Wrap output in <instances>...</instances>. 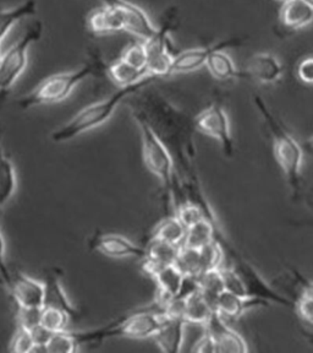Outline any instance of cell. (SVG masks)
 <instances>
[{"instance_id": "obj_23", "label": "cell", "mask_w": 313, "mask_h": 353, "mask_svg": "<svg viewBox=\"0 0 313 353\" xmlns=\"http://www.w3.org/2000/svg\"><path fill=\"white\" fill-rule=\"evenodd\" d=\"M17 187L15 165L4 154L0 135V208H3L12 198V195L17 192Z\"/></svg>"}, {"instance_id": "obj_39", "label": "cell", "mask_w": 313, "mask_h": 353, "mask_svg": "<svg viewBox=\"0 0 313 353\" xmlns=\"http://www.w3.org/2000/svg\"><path fill=\"white\" fill-rule=\"evenodd\" d=\"M275 1H278V3H281V4H284V3H286L288 0H275Z\"/></svg>"}, {"instance_id": "obj_16", "label": "cell", "mask_w": 313, "mask_h": 353, "mask_svg": "<svg viewBox=\"0 0 313 353\" xmlns=\"http://www.w3.org/2000/svg\"><path fill=\"white\" fill-rule=\"evenodd\" d=\"M184 330L185 320L182 318L160 315V326L152 337L160 351L166 353L180 352L184 342Z\"/></svg>"}, {"instance_id": "obj_28", "label": "cell", "mask_w": 313, "mask_h": 353, "mask_svg": "<svg viewBox=\"0 0 313 353\" xmlns=\"http://www.w3.org/2000/svg\"><path fill=\"white\" fill-rule=\"evenodd\" d=\"M179 248L180 245L149 238V244L144 248V256L163 266L171 265L175 263Z\"/></svg>"}, {"instance_id": "obj_7", "label": "cell", "mask_w": 313, "mask_h": 353, "mask_svg": "<svg viewBox=\"0 0 313 353\" xmlns=\"http://www.w3.org/2000/svg\"><path fill=\"white\" fill-rule=\"evenodd\" d=\"M174 20L175 17L168 14L160 28L155 30L153 36L143 42L147 53L146 70L149 75H153L158 79L171 75L169 72L171 63L175 54L173 52V44L169 39V34L174 26Z\"/></svg>"}, {"instance_id": "obj_17", "label": "cell", "mask_w": 313, "mask_h": 353, "mask_svg": "<svg viewBox=\"0 0 313 353\" xmlns=\"http://www.w3.org/2000/svg\"><path fill=\"white\" fill-rule=\"evenodd\" d=\"M184 277L185 276L182 275V271L174 264L165 265L152 276V279L157 283V298L154 304L160 309V315L165 304L179 296Z\"/></svg>"}, {"instance_id": "obj_8", "label": "cell", "mask_w": 313, "mask_h": 353, "mask_svg": "<svg viewBox=\"0 0 313 353\" xmlns=\"http://www.w3.org/2000/svg\"><path fill=\"white\" fill-rule=\"evenodd\" d=\"M193 127L198 132L217 140L228 157L233 156L235 146L231 137L230 123L226 110L219 103H213L202 110L195 118Z\"/></svg>"}, {"instance_id": "obj_13", "label": "cell", "mask_w": 313, "mask_h": 353, "mask_svg": "<svg viewBox=\"0 0 313 353\" xmlns=\"http://www.w3.org/2000/svg\"><path fill=\"white\" fill-rule=\"evenodd\" d=\"M206 329L215 341L217 353H244L248 352V343L245 339L226 325L223 316L218 312H213L208 321L206 323Z\"/></svg>"}, {"instance_id": "obj_24", "label": "cell", "mask_w": 313, "mask_h": 353, "mask_svg": "<svg viewBox=\"0 0 313 353\" xmlns=\"http://www.w3.org/2000/svg\"><path fill=\"white\" fill-rule=\"evenodd\" d=\"M204 66L208 69L212 77L222 80V81L239 79V75H240V69H237L231 59L230 55L226 53L224 50L213 52L212 54L209 55Z\"/></svg>"}, {"instance_id": "obj_29", "label": "cell", "mask_w": 313, "mask_h": 353, "mask_svg": "<svg viewBox=\"0 0 313 353\" xmlns=\"http://www.w3.org/2000/svg\"><path fill=\"white\" fill-rule=\"evenodd\" d=\"M301 290L300 294L297 296L296 301L294 303L295 310H296L299 319L301 320L305 325L308 327H312L313 318V291L311 282L305 281V279L301 277Z\"/></svg>"}, {"instance_id": "obj_19", "label": "cell", "mask_w": 313, "mask_h": 353, "mask_svg": "<svg viewBox=\"0 0 313 353\" xmlns=\"http://www.w3.org/2000/svg\"><path fill=\"white\" fill-rule=\"evenodd\" d=\"M279 20L288 30H300L313 20V4L305 0H288L281 4Z\"/></svg>"}, {"instance_id": "obj_26", "label": "cell", "mask_w": 313, "mask_h": 353, "mask_svg": "<svg viewBox=\"0 0 313 353\" xmlns=\"http://www.w3.org/2000/svg\"><path fill=\"white\" fill-rule=\"evenodd\" d=\"M185 233L186 227L177 219V216H169L154 227L153 232L151 233V239H160L179 245L184 241Z\"/></svg>"}, {"instance_id": "obj_2", "label": "cell", "mask_w": 313, "mask_h": 353, "mask_svg": "<svg viewBox=\"0 0 313 353\" xmlns=\"http://www.w3.org/2000/svg\"><path fill=\"white\" fill-rule=\"evenodd\" d=\"M253 102L270 128V134L274 141V154L278 165L285 174L286 182L289 184L292 198L297 199L301 192V171H303V154L300 143L286 130L270 107L261 96H253Z\"/></svg>"}, {"instance_id": "obj_35", "label": "cell", "mask_w": 313, "mask_h": 353, "mask_svg": "<svg viewBox=\"0 0 313 353\" xmlns=\"http://www.w3.org/2000/svg\"><path fill=\"white\" fill-rule=\"evenodd\" d=\"M9 351L15 353H28L34 351V343L30 331L17 326V331L14 332L9 343Z\"/></svg>"}, {"instance_id": "obj_33", "label": "cell", "mask_w": 313, "mask_h": 353, "mask_svg": "<svg viewBox=\"0 0 313 353\" xmlns=\"http://www.w3.org/2000/svg\"><path fill=\"white\" fill-rule=\"evenodd\" d=\"M223 256H224V252L217 241L208 243L202 248H199V261H201L202 272L220 268Z\"/></svg>"}, {"instance_id": "obj_1", "label": "cell", "mask_w": 313, "mask_h": 353, "mask_svg": "<svg viewBox=\"0 0 313 353\" xmlns=\"http://www.w3.org/2000/svg\"><path fill=\"white\" fill-rule=\"evenodd\" d=\"M157 79L158 77L149 75L138 83L119 88V90L110 94L108 99L85 107L83 110L77 112L70 121L50 134L52 141L56 143H66L80 137L83 132L100 127L105 121H109L110 117L113 116L118 105H120L124 99L136 94L140 90L147 88L149 83H153Z\"/></svg>"}, {"instance_id": "obj_14", "label": "cell", "mask_w": 313, "mask_h": 353, "mask_svg": "<svg viewBox=\"0 0 313 353\" xmlns=\"http://www.w3.org/2000/svg\"><path fill=\"white\" fill-rule=\"evenodd\" d=\"M283 65L275 55L259 53L248 59L244 69H240L239 79H248L259 83H273L283 75Z\"/></svg>"}, {"instance_id": "obj_27", "label": "cell", "mask_w": 313, "mask_h": 353, "mask_svg": "<svg viewBox=\"0 0 313 353\" xmlns=\"http://www.w3.org/2000/svg\"><path fill=\"white\" fill-rule=\"evenodd\" d=\"M197 288L199 293L204 296V299L211 304V307L215 309L217 298L219 296L220 292L224 291L220 268L204 271L198 276Z\"/></svg>"}, {"instance_id": "obj_32", "label": "cell", "mask_w": 313, "mask_h": 353, "mask_svg": "<svg viewBox=\"0 0 313 353\" xmlns=\"http://www.w3.org/2000/svg\"><path fill=\"white\" fill-rule=\"evenodd\" d=\"M70 320H72V316L64 310L52 307H42L39 324L52 332H58L66 330Z\"/></svg>"}, {"instance_id": "obj_9", "label": "cell", "mask_w": 313, "mask_h": 353, "mask_svg": "<svg viewBox=\"0 0 313 353\" xmlns=\"http://www.w3.org/2000/svg\"><path fill=\"white\" fill-rule=\"evenodd\" d=\"M105 6L110 8L120 17L125 31L135 34L141 41H147L155 33L157 28L151 21L149 15L142 8L129 0H102Z\"/></svg>"}, {"instance_id": "obj_30", "label": "cell", "mask_w": 313, "mask_h": 353, "mask_svg": "<svg viewBox=\"0 0 313 353\" xmlns=\"http://www.w3.org/2000/svg\"><path fill=\"white\" fill-rule=\"evenodd\" d=\"M80 342L74 331H58L50 336L45 343L43 351L50 353H72L76 352L80 347Z\"/></svg>"}, {"instance_id": "obj_34", "label": "cell", "mask_w": 313, "mask_h": 353, "mask_svg": "<svg viewBox=\"0 0 313 353\" xmlns=\"http://www.w3.org/2000/svg\"><path fill=\"white\" fill-rule=\"evenodd\" d=\"M121 61H125L129 65L136 68L138 70H146V64H147V53L144 48V43L142 42H136V43L129 46L127 50L122 52L120 57Z\"/></svg>"}, {"instance_id": "obj_37", "label": "cell", "mask_w": 313, "mask_h": 353, "mask_svg": "<svg viewBox=\"0 0 313 353\" xmlns=\"http://www.w3.org/2000/svg\"><path fill=\"white\" fill-rule=\"evenodd\" d=\"M297 77L303 83L311 85L313 83V59L311 57L305 58L297 65Z\"/></svg>"}, {"instance_id": "obj_22", "label": "cell", "mask_w": 313, "mask_h": 353, "mask_svg": "<svg viewBox=\"0 0 313 353\" xmlns=\"http://www.w3.org/2000/svg\"><path fill=\"white\" fill-rule=\"evenodd\" d=\"M36 11H37L36 0H25L21 4L10 9H0V44L17 22L22 19L33 17Z\"/></svg>"}, {"instance_id": "obj_6", "label": "cell", "mask_w": 313, "mask_h": 353, "mask_svg": "<svg viewBox=\"0 0 313 353\" xmlns=\"http://www.w3.org/2000/svg\"><path fill=\"white\" fill-rule=\"evenodd\" d=\"M42 21L33 22L26 32L6 53L0 55V94L6 96L17 79L21 77L28 66V50L33 43L39 42L43 34Z\"/></svg>"}, {"instance_id": "obj_12", "label": "cell", "mask_w": 313, "mask_h": 353, "mask_svg": "<svg viewBox=\"0 0 313 353\" xmlns=\"http://www.w3.org/2000/svg\"><path fill=\"white\" fill-rule=\"evenodd\" d=\"M91 250L109 258H143L144 248L116 233H98L88 241Z\"/></svg>"}, {"instance_id": "obj_11", "label": "cell", "mask_w": 313, "mask_h": 353, "mask_svg": "<svg viewBox=\"0 0 313 353\" xmlns=\"http://www.w3.org/2000/svg\"><path fill=\"white\" fill-rule=\"evenodd\" d=\"M6 287L17 307L39 308L43 305V283L21 271L10 270V280Z\"/></svg>"}, {"instance_id": "obj_20", "label": "cell", "mask_w": 313, "mask_h": 353, "mask_svg": "<svg viewBox=\"0 0 313 353\" xmlns=\"http://www.w3.org/2000/svg\"><path fill=\"white\" fill-rule=\"evenodd\" d=\"M87 26L96 34L125 31L124 22L108 6L92 11L87 17Z\"/></svg>"}, {"instance_id": "obj_18", "label": "cell", "mask_w": 313, "mask_h": 353, "mask_svg": "<svg viewBox=\"0 0 313 353\" xmlns=\"http://www.w3.org/2000/svg\"><path fill=\"white\" fill-rule=\"evenodd\" d=\"M270 302L261 299V298L252 297V296H239L234 293L223 291L215 301V310L218 312L222 316L237 319L245 312L250 309L259 308V307H270Z\"/></svg>"}, {"instance_id": "obj_31", "label": "cell", "mask_w": 313, "mask_h": 353, "mask_svg": "<svg viewBox=\"0 0 313 353\" xmlns=\"http://www.w3.org/2000/svg\"><path fill=\"white\" fill-rule=\"evenodd\" d=\"M174 265L182 271V275L198 277L202 274L201 261H199V249L187 248L182 245L179 248Z\"/></svg>"}, {"instance_id": "obj_3", "label": "cell", "mask_w": 313, "mask_h": 353, "mask_svg": "<svg viewBox=\"0 0 313 353\" xmlns=\"http://www.w3.org/2000/svg\"><path fill=\"white\" fill-rule=\"evenodd\" d=\"M100 70L98 61H89L83 68L74 72H59L44 79L37 88L30 94L17 101V105L22 110L39 107V105H54L67 99L72 90L83 83L85 79Z\"/></svg>"}, {"instance_id": "obj_15", "label": "cell", "mask_w": 313, "mask_h": 353, "mask_svg": "<svg viewBox=\"0 0 313 353\" xmlns=\"http://www.w3.org/2000/svg\"><path fill=\"white\" fill-rule=\"evenodd\" d=\"M43 305L42 307H52V308L61 309L72 316V319H77L80 316V312L77 310L69 298L66 296L64 288L61 286V274L56 268H48L44 271Z\"/></svg>"}, {"instance_id": "obj_21", "label": "cell", "mask_w": 313, "mask_h": 353, "mask_svg": "<svg viewBox=\"0 0 313 353\" xmlns=\"http://www.w3.org/2000/svg\"><path fill=\"white\" fill-rule=\"evenodd\" d=\"M184 301H185L184 320L186 323L206 324L212 313L215 312V309L211 307V304L199 293L198 288L193 292L188 293L186 297H184Z\"/></svg>"}, {"instance_id": "obj_10", "label": "cell", "mask_w": 313, "mask_h": 353, "mask_svg": "<svg viewBox=\"0 0 313 353\" xmlns=\"http://www.w3.org/2000/svg\"><path fill=\"white\" fill-rule=\"evenodd\" d=\"M244 39L233 37V39H223L217 43L209 44L199 48L184 50L176 53L173 63H171V72L169 74H185V72H196L204 66L209 55L215 50H224L230 47L241 46Z\"/></svg>"}, {"instance_id": "obj_36", "label": "cell", "mask_w": 313, "mask_h": 353, "mask_svg": "<svg viewBox=\"0 0 313 353\" xmlns=\"http://www.w3.org/2000/svg\"><path fill=\"white\" fill-rule=\"evenodd\" d=\"M41 312L42 307L39 308H32V307H17V326L23 327L26 330H31L32 327L39 325L41 323Z\"/></svg>"}, {"instance_id": "obj_38", "label": "cell", "mask_w": 313, "mask_h": 353, "mask_svg": "<svg viewBox=\"0 0 313 353\" xmlns=\"http://www.w3.org/2000/svg\"><path fill=\"white\" fill-rule=\"evenodd\" d=\"M6 245L4 237L0 232V277L4 285H8V282L10 280V269L8 268L6 264Z\"/></svg>"}, {"instance_id": "obj_25", "label": "cell", "mask_w": 313, "mask_h": 353, "mask_svg": "<svg viewBox=\"0 0 313 353\" xmlns=\"http://www.w3.org/2000/svg\"><path fill=\"white\" fill-rule=\"evenodd\" d=\"M105 70H107L110 80L118 85L119 88L138 83L144 77H149V72H144V70H138L136 68L129 65L125 61H121L120 58L118 61L110 63Z\"/></svg>"}, {"instance_id": "obj_4", "label": "cell", "mask_w": 313, "mask_h": 353, "mask_svg": "<svg viewBox=\"0 0 313 353\" xmlns=\"http://www.w3.org/2000/svg\"><path fill=\"white\" fill-rule=\"evenodd\" d=\"M135 121H138V129L142 140V156L144 165L149 172L160 179L168 198L173 199L175 190V172L174 161L169 150L166 148L158 132L149 124L147 117L142 110L133 113Z\"/></svg>"}, {"instance_id": "obj_5", "label": "cell", "mask_w": 313, "mask_h": 353, "mask_svg": "<svg viewBox=\"0 0 313 353\" xmlns=\"http://www.w3.org/2000/svg\"><path fill=\"white\" fill-rule=\"evenodd\" d=\"M160 313L158 309L147 308L121 316L119 319L94 330L76 332L80 345L88 342H102L113 337L147 339L152 337L158 329Z\"/></svg>"}]
</instances>
